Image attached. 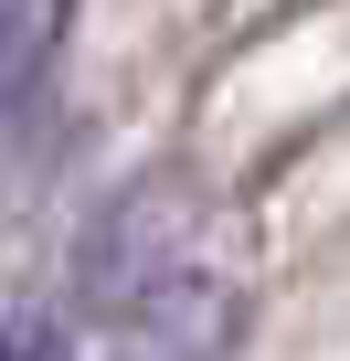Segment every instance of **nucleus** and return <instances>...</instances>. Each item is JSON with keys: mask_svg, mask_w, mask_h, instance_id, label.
<instances>
[{"mask_svg": "<svg viewBox=\"0 0 350 361\" xmlns=\"http://www.w3.org/2000/svg\"><path fill=\"white\" fill-rule=\"evenodd\" d=\"M54 54H64V0H0V138H11L22 106L43 96Z\"/></svg>", "mask_w": 350, "mask_h": 361, "instance_id": "nucleus-1", "label": "nucleus"}, {"mask_svg": "<svg viewBox=\"0 0 350 361\" xmlns=\"http://www.w3.org/2000/svg\"><path fill=\"white\" fill-rule=\"evenodd\" d=\"M0 361H75V329L54 308H22V319H0Z\"/></svg>", "mask_w": 350, "mask_h": 361, "instance_id": "nucleus-2", "label": "nucleus"}]
</instances>
